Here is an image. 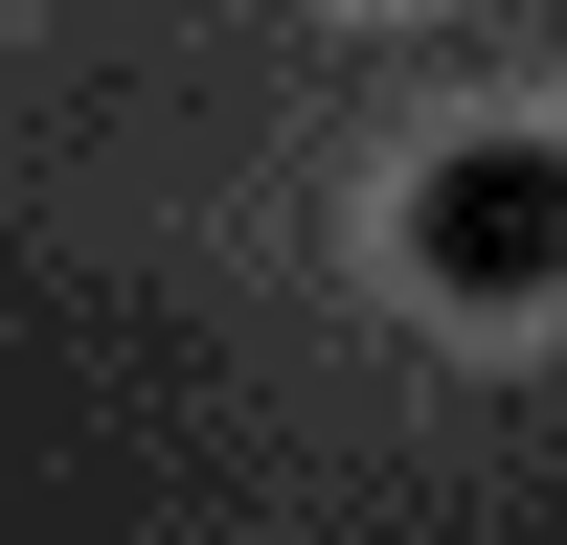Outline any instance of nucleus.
<instances>
[{
	"label": "nucleus",
	"instance_id": "1",
	"mask_svg": "<svg viewBox=\"0 0 567 545\" xmlns=\"http://www.w3.org/2000/svg\"><path fill=\"white\" fill-rule=\"evenodd\" d=\"M409 272H432L454 318L567 296V136H454V160H409Z\"/></svg>",
	"mask_w": 567,
	"mask_h": 545
}]
</instances>
